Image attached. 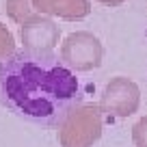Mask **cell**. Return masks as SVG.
Here are the masks:
<instances>
[{
  "mask_svg": "<svg viewBox=\"0 0 147 147\" xmlns=\"http://www.w3.org/2000/svg\"><path fill=\"white\" fill-rule=\"evenodd\" d=\"M141 104V91L138 84L130 78L117 76L106 84L102 93V113H108L113 117H130L138 110Z\"/></svg>",
  "mask_w": 147,
  "mask_h": 147,
  "instance_id": "4",
  "label": "cell"
},
{
  "mask_svg": "<svg viewBox=\"0 0 147 147\" xmlns=\"http://www.w3.org/2000/svg\"><path fill=\"white\" fill-rule=\"evenodd\" d=\"M7 11H9L11 20L24 24L28 18H32V11H30V0H9L7 2Z\"/></svg>",
  "mask_w": 147,
  "mask_h": 147,
  "instance_id": "7",
  "label": "cell"
},
{
  "mask_svg": "<svg viewBox=\"0 0 147 147\" xmlns=\"http://www.w3.org/2000/svg\"><path fill=\"white\" fill-rule=\"evenodd\" d=\"M22 41L26 50L52 52L59 41V26L48 18L32 15L22 24Z\"/></svg>",
  "mask_w": 147,
  "mask_h": 147,
  "instance_id": "5",
  "label": "cell"
},
{
  "mask_svg": "<svg viewBox=\"0 0 147 147\" xmlns=\"http://www.w3.org/2000/svg\"><path fill=\"white\" fill-rule=\"evenodd\" d=\"M132 143L136 147H147V115L134 123L132 128Z\"/></svg>",
  "mask_w": 147,
  "mask_h": 147,
  "instance_id": "8",
  "label": "cell"
},
{
  "mask_svg": "<svg viewBox=\"0 0 147 147\" xmlns=\"http://www.w3.org/2000/svg\"><path fill=\"white\" fill-rule=\"evenodd\" d=\"M102 136V108L78 106L61 123L63 147H91Z\"/></svg>",
  "mask_w": 147,
  "mask_h": 147,
  "instance_id": "2",
  "label": "cell"
},
{
  "mask_svg": "<svg viewBox=\"0 0 147 147\" xmlns=\"http://www.w3.org/2000/svg\"><path fill=\"white\" fill-rule=\"evenodd\" d=\"M80 100L76 74L52 52L24 48L0 59V104L20 119L56 128Z\"/></svg>",
  "mask_w": 147,
  "mask_h": 147,
  "instance_id": "1",
  "label": "cell"
},
{
  "mask_svg": "<svg viewBox=\"0 0 147 147\" xmlns=\"http://www.w3.org/2000/svg\"><path fill=\"white\" fill-rule=\"evenodd\" d=\"M102 56H104V48L100 39L91 32H71L61 48V61L69 69H80V71L100 67Z\"/></svg>",
  "mask_w": 147,
  "mask_h": 147,
  "instance_id": "3",
  "label": "cell"
},
{
  "mask_svg": "<svg viewBox=\"0 0 147 147\" xmlns=\"http://www.w3.org/2000/svg\"><path fill=\"white\" fill-rule=\"evenodd\" d=\"M39 13L59 15L63 20H82L91 13L89 0H30Z\"/></svg>",
  "mask_w": 147,
  "mask_h": 147,
  "instance_id": "6",
  "label": "cell"
},
{
  "mask_svg": "<svg viewBox=\"0 0 147 147\" xmlns=\"http://www.w3.org/2000/svg\"><path fill=\"white\" fill-rule=\"evenodd\" d=\"M97 2H102V5H106V7H117V5H121V2H125V0H97Z\"/></svg>",
  "mask_w": 147,
  "mask_h": 147,
  "instance_id": "9",
  "label": "cell"
}]
</instances>
